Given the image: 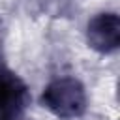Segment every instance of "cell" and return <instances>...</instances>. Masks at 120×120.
<instances>
[{
	"mask_svg": "<svg viewBox=\"0 0 120 120\" xmlns=\"http://www.w3.org/2000/svg\"><path fill=\"white\" fill-rule=\"evenodd\" d=\"M30 103V94L24 81L0 64V120H22Z\"/></svg>",
	"mask_w": 120,
	"mask_h": 120,
	"instance_id": "2",
	"label": "cell"
},
{
	"mask_svg": "<svg viewBox=\"0 0 120 120\" xmlns=\"http://www.w3.org/2000/svg\"><path fill=\"white\" fill-rule=\"evenodd\" d=\"M43 8L54 17H60L69 13V9L73 8V0H43Z\"/></svg>",
	"mask_w": 120,
	"mask_h": 120,
	"instance_id": "4",
	"label": "cell"
},
{
	"mask_svg": "<svg viewBox=\"0 0 120 120\" xmlns=\"http://www.w3.org/2000/svg\"><path fill=\"white\" fill-rule=\"evenodd\" d=\"M88 45L103 54H109L120 45V19L112 11H101L88 21L86 26Z\"/></svg>",
	"mask_w": 120,
	"mask_h": 120,
	"instance_id": "3",
	"label": "cell"
},
{
	"mask_svg": "<svg viewBox=\"0 0 120 120\" xmlns=\"http://www.w3.org/2000/svg\"><path fill=\"white\" fill-rule=\"evenodd\" d=\"M41 103L58 118L71 120L84 112L86 92L75 77H60L45 86L41 94Z\"/></svg>",
	"mask_w": 120,
	"mask_h": 120,
	"instance_id": "1",
	"label": "cell"
},
{
	"mask_svg": "<svg viewBox=\"0 0 120 120\" xmlns=\"http://www.w3.org/2000/svg\"><path fill=\"white\" fill-rule=\"evenodd\" d=\"M0 34H2V32H0Z\"/></svg>",
	"mask_w": 120,
	"mask_h": 120,
	"instance_id": "5",
	"label": "cell"
}]
</instances>
